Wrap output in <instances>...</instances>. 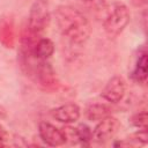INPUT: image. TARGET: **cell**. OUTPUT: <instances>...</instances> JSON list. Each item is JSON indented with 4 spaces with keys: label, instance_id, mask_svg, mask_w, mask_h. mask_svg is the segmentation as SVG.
Instances as JSON below:
<instances>
[{
    "label": "cell",
    "instance_id": "cell-1",
    "mask_svg": "<svg viewBox=\"0 0 148 148\" xmlns=\"http://www.w3.org/2000/svg\"><path fill=\"white\" fill-rule=\"evenodd\" d=\"M57 25L68 40L73 44H84L91 34V25L88 18L72 6H59L56 9Z\"/></svg>",
    "mask_w": 148,
    "mask_h": 148
},
{
    "label": "cell",
    "instance_id": "cell-2",
    "mask_svg": "<svg viewBox=\"0 0 148 148\" xmlns=\"http://www.w3.org/2000/svg\"><path fill=\"white\" fill-rule=\"evenodd\" d=\"M130 17V12L124 3H114L103 22V28L108 36L117 37L120 35L128 24Z\"/></svg>",
    "mask_w": 148,
    "mask_h": 148
},
{
    "label": "cell",
    "instance_id": "cell-3",
    "mask_svg": "<svg viewBox=\"0 0 148 148\" xmlns=\"http://www.w3.org/2000/svg\"><path fill=\"white\" fill-rule=\"evenodd\" d=\"M50 9L46 0H36L29 12L28 27L31 34L42 32L50 23Z\"/></svg>",
    "mask_w": 148,
    "mask_h": 148
},
{
    "label": "cell",
    "instance_id": "cell-4",
    "mask_svg": "<svg viewBox=\"0 0 148 148\" xmlns=\"http://www.w3.org/2000/svg\"><path fill=\"white\" fill-rule=\"evenodd\" d=\"M120 128V123L114 117H105L99 120V123L96 125L92 132V138L97 142H106L110 139H112L118 130Z\"/></svg>",
    "mask_w": 148,
    "mask_h": 148
},
{
    "label": "cell",
    "instance_id": "cell-5",
    "mask_svg": "<svg viewBox=\"0 0 148 148\" xmlns=\"http://www.w3.org/2000/svg\"><path fill=\"white\" fill-rule=\"evenodd\" d=\"M38 132H39L40 139L51 147L62 146L66 142V136L62 133V131L51 125L50 123H46V121L39 123Z\"/></svg>",
    "mask_w": 148,
    "mask_h": 148
},
{
    "label": "cell",
    "instance_id": "cell-6",
    "mask_svg": "<svg viewBox=\"0 0 148 148\" xmlns=\"http://www.w3.org/2000/svg\"><path fill=\"white\" fill-rule=\"evenodd\" d=\"M125 81L120 76H113L109 80L104 89L102 90V97L111 103H118L125 95Z\"/></svg>",
    "mask_w": 148,
    "mask_h": 148
},
{
    "label": "cell",
    "instance_id": "cell-7",
    "mask_svg": "<svg viewBox=\"0 0 148 148\" xmlns=\"http://www.w3.org/2000/svg\"><path fill=\"white\" fill-rule=\"evenodd\" d=\"M80 114H81L80 108L74 103L64 104L51 110V116L56 120L60 123H66V124L75 123L80 118Z\"/></svg>",
    "mask_w": 148,
    "mask_h": 148
},
{
    "label": "cell",
    "instance_id": "cell-8",
    "mask_svg": "<svg viewBox=\"0 0 148 148\" xmlns=\"http://www.w3.org/2000/svg\"><path fill=\"white\" fill-rule=\"evenodd\" d=\"M53 51L54 45L52 40L49 38H42L35 44V46L31 50V53L39 60H46L53 54Z\"/></svg>",
    "mask_w": 148,
    "mask_h": 148
},
{
    "label": "cell",
    "instance_id": "cell-9",
    "mask_svg": "<svg viewBox=\"0 0 148 148\" xmlns=\"http://www.w3.org/2000/svg\"><path fill=\"white\" fill-rule=\"evenodd\" d=\"M111 110L105 104H92L88 106L86 111V116L89 120H101L108 116H110Z\"/></svg>",
    "mask_w": 148,
    "mask_h": 148
},
{
    "label": "cell",
    "instance_id": "cell-10",
    "mask_svg": "<svg viewBox=\"0 0 148 148\" xmlns=\"http://www.w3.org/2000/svg\"><path fill=\"white\" fill-rule=\"evenodd\" d=\"M132 77L138 82H145L147 79V53L142 52L136 61L135 68L132 73Z\"/></svg>",
    "mask_w": 148,
    "mask_h": 148
},
{
    "label": "cell",
    "instance_id": "cell-11",
    "mask_svg": "<svg viewBox=\"0 0 148 148\" xmlns=\"http://www.w3.org/2000/svg\"><path fill=\"white\" fill-rule=\"evenodd\" d=\"M132 124L140 128V130H147V124H148V116H147V112H140V113H136L132 117Z\"/></svg>",
    "mask_w": 148,
    "mask_h": 148
},
{
    "label": "cell",
    "instance_id": "cell-12",
    "mask_svg": "<svg viewBox=\"0 0 148 148\" xmlns=\"http://www.w3.org/2000/svg\"><path fill=\"white\" fill-rule=\"evenodd\" d=\"M79 1L92 10H101L105 7V0H79Z\"/></svg>",
    "mask_w": 148,
    "mask_h": 148
},
{
    "label": "cell",
    "instance_id": "cell-13",
    "mask_svg": "<svg viewBox=\"0 0 148 148\" xmlns=\"http://www.w3.org/2000/svg\"><path fill=\"white\" fill-rule=\"evenodd\" d=\"M77 135H79V140L80 141H88L92 138V132L90 131V128L87 125H80L77 128Z\"/></svg>",
    "mask_w": 148,
    "mask_h": 148
},
{
    "label": "cell",
    "instance_id": "cell-14",
    "mask_svg": "<svg viewBox=\"0 0 148 148\" xmlns=\"http://www.w3.org/2000/svg\"><path fill=\"white\" fill-rule=\"evenodd\" d=\"M7 140V132L6 130L0 125V141H5Z\"/></svg>",
    "mask_w": 148,
    "mask_h": 148
},
{
    "label": "cell",
    "instance_id": "cell-15",
    "mask_svg": "<svg viewBox=\"0 0 148 148\" xmlns=\"http://www.w3.org/2000/svg\"><path fill=\"white\" fill-rule=\"evenodd\" d=\"M6 116H7L6 109H5L3 106H1V105H0V119H3V118H6Z\"/></svg>",
    "mask_w": 148,
    "mask_h": 148
},
{
    "label": "cell",
    "instance_id": "cell-16",
    "mask_svg": "<svg viewBox=\"0 0 148 148\" xmlns=\"http://www.w3.org/2000/svg\"><path fill=\"white\" fill-rule=\"evenodd\" d=\"M1 146H3V145H2V142H0V147H1Z\"/></svg>",
    "mask_w": 148,
    "mask_h": 148
}]
</instances>
